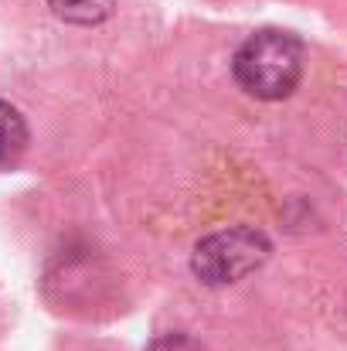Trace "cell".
I'll list each match as a JSON object with an SVG mask.
<instances>
[{"mask_svg": "<svg viewBox=\"0 0 347 351\" xmlns=\"http://www.w3.org/2000/svg\"><path fill=\"white\" fill-rule=\"evenodd\" d=\"M27 140H31V133H27L24 117H21L10 103L0 99V171L14 167V164L24 157Z\"/></svg>", "mask_w": 347, "mask_h": 351, "instance_id": "cell-3", "label": "cell"}, {"mask_svg": "<svg viewBox=\"0 0 347 351\" xmlns=\"http://www.w3.org/2000/svg\"><path fill=\"white\" fill-rule=\"evenodd\" d=\"M150 351H191V345L184 338H167V341H157Z\"/></svg>", "mask_w": 347, "mask_h": 351, "instance_id": "cell-5", "label": "cell"}, {"mask_svg": "<svg viewBox=\"0 0 347 351\" xmlns=\"http://www.w3.org/2000/svg\"><path fill=\"white\" fill-rule=\"evenodd\" d=\"M231 75L242 93L262 103L293 96L303 79V41L293 31L266 27L242 41L231 58Z\"/></svg>", "mask_w": 347, "mask_h": 351, "instance_id": "cell-1", "label": "cell"}, {"mask_svg": "<svg viewBox=\"0 0 347 351\" xmlns=\"http://www.w3.org/2000/svg\"><path fill=\"white\" fill-rule=\"evenodd\" d=\"M269 252H272V245L259 229L235 226V229L205 235L194 245L191 269L208 287H229V283H238L242 276L255 273L269 259Z\"/></svg>", "mask_w": 347, "mask_h": 351, "instance_id": "cell-2", "label": "cell"}, {"mask_svg": "<svg viewBox=\"0 0 347 351\" xmlns=\"http://www.w3.org/2000/svg\"><path fill=\"white\" fill-rule=\"evenodd\" d=\"M51 14L65 24H79V27H92L103 24L113 14L116 0H48Z\"/></svg>", "mask_w": 347, "mask_h": 351, "instance_id": "cell-4", "label": "cell"}]
</instances>
